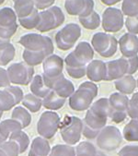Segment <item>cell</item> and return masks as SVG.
Returning <instances> with one entry per match:
<instances>
[{
  "label": "cell",
  "instance_id": "10",
  "mask_svg": "<svg viewBox=\"0 0 138 156\" xmlns=\"http://www.w3.org/2000/svg\"><path fill=\"white\" fill-rule=\"evenodd\" d=\"M109 114L108 116L115 123H122L127 117V108L129 98L121 92H114L108 98Z\"/></svg>",
  "mask_w": 138,
  "mask_h": 156
},
{
  "label": "cell",
  "instance_id": "42",
  "mask_svg": "<svg viewBox=\"0 0 138 156\" xmlns=\"http://www.w3.org/2000/svg\"><path fill=\"white\" fill-rule=\"evenodd\" d=\"M33 2L37 9H45L51 8L55 0H33Z\"/></svg>",
  "mask_w": 138,
  "mask_h": 156
},
{
  "label": "cell",
  "instance_id": "23",
  "mask_svg": "<svg viewBox=\"0 0 138 156\" xmlns=\"http://www.w3.org/2000/svg\"><path fill=\"white\" fill-rule=\"evenodd\" d=\"M29 88L32 94L36 95L39 98H44L51 90V89L48 88L44 83L43 76L41 75H37L34 78H32Z\"/></svg>",
  "mask_w": 138,
  "mask_h": 156
},
{
  "label": "cell",
  "instance_id": "34",
  "mask_svg": "<svg viewBox=\"0 0 138 156\" xmlns=\"http://www.w3.org/2000/svg\"><path fill=\"white\" fill-rule=\"evenodd\" d=\"M48 156H76V151L71 145L58 144L51 149Z\"/></svg>",
  "mask_w": 138,
  "mask_h": 156
},
{
  "label": "cell",
  "instance_id": "12",
  "mask_svg": "<svg viewBox=\"0 0 138 156\" xmlns=\"http://www.w3.org/2000/svg\"><path fill=\"white\" fill-rule=\"evenodd\" d=\"M102 28L106 33H117L124 25V18L121 9L110 7L102 14Z\"/></svg>",
  "mask_w": 138,
  "mask_h": 156
},
{
  "label": "cell",
  "instance_id": "14",
  "mask_svg": "<svg viewBox=\"0 0 138 156\" xmlns=\"http://www.w3.org/2000/svg\"><path fill=\"white\" fill-rule=\"evenodd\" d=\"M43 79L46 86L53 80L54 79L58 78L63 74L64 69V60L57 55H51L44 59L43 62Z\"/></svg>",
  "mask_w": 138,
  "mask_h": 156
},
{
  "label": "cell",
  "instance_id": "40",
  "mask_svg": "<svg viewBox=\"0 0 138 156\" xmlns=\"http://www.w3.org/2000/svg\"><path fill=\"white\" fill-rule=\"evenodd\" d=\"M125 27L128 33L138 34V19L136 17H127L125 20Z\"/></svg>",
  "mask_w": 138,
  "mask_h": 156
},
{
  "label": "cell",
  "instance_id": "21",
  "mask_svg": "<svg viewBox=\"0 0 138 156\" xmlns=\"http://www.w3.org/2000/svg\"><path fill=\"white\" fill-rule=\"evenodd\" d=\"M50 151L51 147L46 139L43 137H37L31 142L28 156H48Z\"/></svg>",
  "mask_w": 138,
  "mask_h": 156
},
{
  "label": "cell",
  "instance_id": "27",
  "mask_svg": "<svg viewBox=\"0 0 138 156\" xmlns=\"http://www.w3.org/2000/svg\"><path fill=\"white\" fill-rule=\"evenodd\" d=\"M22 129L21 125L14 119H7L0 123V134L6 140L13 133Z\"/></svg>",
  "mask_w": 138,
  "mask_h": 156
},
{
  "label": "cell",
  "instance_id": "8",
  "mask_svg": "<svg viewBox=\"0 0 138 156\" xmlns=\"http://www.w3.org/2000/svg\"><path fill=\"white\" fill-rule=\"evenodd\" d=\"M64 21V15L59 7H51L39 12V23L36 29L42 33L49 32L61 26Z\"/></svg>",
  "mask_w": 138,
  "mask_h": 156
},
{
  "label": "cell",
  "instance_id": "52",
  "mask_svg": "<svg viewBox=\"0 0 138 156\" xmlns=\"http://www.w3.org/2000/svg\"><path fill=\"white\" fill-rule=\"evenodd\" d=\"M136 87L138 88V79H137V80H136Z\"/></svg>",
  "mask_w": 138,
  "mask_h": 156
},
{
  "label": "cell",
  "instance_id": "53",
  "mask_svg": "<svg viewBox=\"0 0 138 156\" xmlns=\"http://www.w3.org/2000/svg\"><path fill=\"white\" fill-rule=\"evenodd\" d=\"M136 18H137V19H138V15H137V16H136Z\"/></svg>",
  "mask_w": 138,
  "mask_h": 156
},
{
  "label": "cell",
  "instance_id": "19",
  "mask_svg": "<svg viewBox=\"0 0 138 156\" xmlns=\"http://www.w3.org/2000/svg\"><path fill=\"white\" fill-rule=\"evenodd\" d=\"M86 75L92 82L105 80L106 64L101 60H92L87 66Z\"/></svg>",
  "mask_w": 138,
  "mask_h": 156
},
{
  "label": "cell",
  "instance_id": "39",
  "mask_svg": "<svg viewBox=\"0 0 138 156\" xmlns=\"http://www.w3.org/2000/svg\"><path fill=\"white\" fill-rule=\"evenodd\" d=\"M0 149L3 150L7 156H18L19 154V149L16 142L9 140L0 144Z\"/></svg>",
  "mask_w": 138,
  "mask_h": 156
},
{
  "label": "cell",
  "instance_id": "18",
  "mask_svg": "<svg viewBox=\"0 0 138 156\" xmlns=\"http://www.w3.org/2000/svg\"><path fill=\"white\" fill-rule=\"evenodd\" d=\"M120 51L124 57H132L138 54V37L127 33L122 35L118 42Z\"/></svg>",
  "mask_w": 138,
  "mask_h": 156
},
{
  "label": "cell",
  "instance_id": "2",
  "mask_svg": "<svg viewBox=\"0 0 138 156\" xmlns=\"http://www.w3.org/2000/svg\"><path fill=\"white\" fill-rule=\"evenodd\" d=\"M94 57V50L88 42L79 43L75 50L69 54L65 59V69L68 75L74 79H81L86 75L88 63Z\"/></svg>",
  "mask_w": 138,
  "mask_h": 156
},
{
  "label": "cell",
  "instance_id": "50",
  "mask_svg": "<svg viewBox=\"0 0 138 156\" xmlns=\"http://www.w3.org/2000/svg\"><path fill=\"white\" fill-rule=\"evenodd\" d=\"M2 115H3V112H2V111H0V118L2 117Z\"/></svg>",
  "mask_w": 138,
  "mask_h": 156
},
{
  "label": "cell",
  "instance_id": "11",
  "mask_svg": "<svg viewBox=\"0 0 138 156\" xmlns=\"http://www.w3.org/2000/svg\"><path fill=\"white\" fill-rule=\"evenodd\" d=\"M60 116L52 111L43 112L37 124V131L44 139H52L60 126Z\"/></svg>",
  "mask_w": 138,
  "mask_h": 156
},
{
  "label": "cell",
  "instance_id": "22",
  "mask_svg": "<svg viewBox=\"0 0 138 156\" xmlns=\"http://www.w3.org/2000/svg\"><path fill=\"white\" fill-rule=\"evenodd\" d=\"M115 88L118 92L123 94H132L136 88V80L133 75H124L123 77L115 80Z\"/></svg>",
  "mask_w": 138,
  "mask_h": 156
},
{
  "label": "cell",
  "instance_id": "25",
  "mask_svg": "<svg viewBox=\"0 0 138 156\" xmlns=\"http://www.w3.org/2000/svg\"><path fill=\"white\" fill-rule=\"evenodd\" d=\"M34 9L33 0H14V11L19 19L29 16Z\"/></svg>",
  "mask_w": 138,
  "mask_h": 156
},
{
  "label": "cell",
  "instance_id": "33",
  "mask_svg": "<svg viewBox=\"0 0 138 156\" xmlns=\"http://www.w3.org/2000/svg\"><path fill=\"white\" fill-rule=\"evenodd\" d=\"M9 139V140L17 143V145L19 146V153L24 152L29 145V139L28 135L25 132H23L22 130L13 133L12 135H10V137Z\"/></svg>",
  "mask_w": 138,
  "mask_h": 156
},
{
  "label": "cell",
  "instance_id": "31",
  "mask_svg": "<svg viewBox=\"0 0 138 156\" xmlns=\"http://www.w3.org/2000/svg\"><path fill=\"white\" fill-rule=\"evenodd\" d=\"M122 136L127 141H138V119H132L126 125Z\"/></svg>",
  "mask_w": 138,
  "mask_h": 156
},
{
  "label": "cell",
  "instance_id": "48",
  "mask_svg": "<svg viewBox=\"0 0 138 156\" xmlns=\"http://www.w3.org/2000/svg\"><path fill=\"white\" fill-rule=\"evenodd\" d=\"M0 156H7V154L4 152V151L1 150V149H0Z\"/></svg>",
  "mask_w": 138,
  "mask_h": 156
},
{
  "label": "cell",
  "instance_id": "24",
  "mask_svg": "<svg viewBox=\"0 0 138 156\" xmlns=\"http://www.w3.org/2000/svg\"><path fill=\"white\" fill-rule=\"evenodd\" d=\"M43 105L49 110H58L62 108L65 103V99L59 96L53 90H50L48 94L43 98Z\"/></svg>",
  "mask_w": 138,
  "mask_h": 156
},
{
  "label": "cell",
  "instance_id": "1",
  "mask_svg": "<svg viewBox=\"0 0 138 156\" xmlns=\"http://www.w3.org/2000/svg\"><path fill=\"white\" fill-rule=\"evenodd\" d=\"M109 114L108 98H100L88 108L83 120L82 134L87 139L97 138L99 131L106 126Z\"/></svg>",
  "mask_w": 138,
  "mask_h": 156
},
{
  "label": "cell",
  "instance_id": "37",
  "mask_svg": "<svg viewBox=\"0 0 138 156\" xmlns=\"http://www.w3.org/2000/svg\"><path fill=\"white\" fill-rule=\"evenodd\" d=\"M122 12L127 17H136L138 15V0H122Z\"/></svg>",
  "mask_w": 138,
  "mask_h": 156
},
{
  "label": "cell",
  "instance_id": "35",
  "mask_svg": "<svg viewBox=\"0 0 138 156\" xmlns=\"http://www.w3.org/2000/svg\"><path fill=\"white\" fill-rule=\"evenodd\" d=\"M19 21L20 25L28 30L36 29L38 23H39V12L37 9H34V10L27 17L19 19Z\"/></svg>",
  "mask_w": 138,
  "mask_h": 156
},
{
  "label": "cell",
  "instance_id": "45",
  "mask_svg": "<svg viewBox=\"0 0 138 156\" xmlns=\"http://www.w3.org/2000/svg\"><path fill=\"white\" fill-rule=\"evenodd\" d=\"M100 1L106 6H113L119 3L120 1H122V0H100Z\"/></svg>",
  "mask_w": 138,
  "mask_h": 156
},
{
  "label": "cell",
  "instance_id": "26",
  "mask_svg": "<svg viewBox=\"0 0 138 156\" xmlns=\"http://www.w3.org/2000/svg\"><path fill=\"white\" fill-rule=\"evenodd\" d=\"M0 27L14 28L18 27L17 15L10 8H3L0 9Z\"/></svg>",
  "mask_w": 138,
  "mask_h": 156
},
{
  "label": "cell",
  "instance_id": "5",
  "mask_svg": "<svg viewBox=\"0 0 138 156\" xmlns=\"http://www.w3.org/2000/svg\"><path fill=\"white\" fill-rule=\"evenodd\" d=\"M59 129L62 139L66 144L75 145L80 140L83 130V121L74 115H64L60 122Z\"/></svg>",
  "mask_w": 138,
  "mask_h": 156
},
{
  "label": "cell",
  "instance_id": "32",
  "mask_svg": "<svg viewBox=\"0 0 138 156\" xmlns=\"http://www.w3.org/2000/svg\"><path fill=\"white\" fill-rule=\"evenodd\" d=\"M22 105L30 112L36 113L41 109L43 105V101L41 100V98L37 97L36 95L32 94V93H29V94L23 96Z\"/></svg>",
  "mask_w": 138,
  "mask_h": 156
},
{
  "label": "cell",
  "instance_id": "51",
  "mask_svg": "<svg viewBox=\"0 0 138 156\" xmlns=\"http://www.w3.org/2000/svg\"><path fill=\"white\" fill-rule=\"evenodd\" d=\"M4 1H5V0H0V5L3 4V3H4Z\"/></svg>",
  "mask_w": 138,
  "mask_h": 156
},
{
  "label": "cell",
  "instance_id": "41",
  "mask_svg": "<svg viewBox=\"0 0 138 156\" xmlns=\"http://www.w3.org/2000/svg\"><path fill=\"white\" fill-rule=\"evenodd\" d=\"M119 156H138L137 145H126L122 147L118 152Z\"/></svg>",
  "mask_w": 138,
  "mask_h": 156
},
{
  "label": "cell",
  "instance_id": "6",
  "mask_svg": "<svg viewBox=\"0 0 138 156\" xmlns=\"http://www.w3.org/2000/svg\"><path fill=\"white\" fill-rule=\"evenodd\" d=\"M122 141V135L114 126H105L96 138L97 146L103 151H112L116 150Z\"/></svg>",
  "mask_w": 138,
  "mask_h": 156
},
{
  "label": "cell",
  "instance_id": "38",
  "mask_svg": "<svg viewBox=\"0 0 138 156\" xmlns=\"http://www.w3.org/2000/svg\"><path fill=\"white\" fill-rule=\"evenodd\" d=\"M127 115L132 119H138V92L133 93L132 98L129 100Z\"/></svg>",
  "mask_w": 138,
  "mask_h": 156
},
{
  "label": "cell",
  "instance_id": "29",
  "mask_svg": "<svg viewBox=\"0 0 138 156\" xmlns=\"http://www.w3.org/2000/svg\"><path fill=\"white\" fill-rule=\"evenodd\" d=\"M15 47L10 43H6L0 45V65H8L15 56Z\"/></svg>",
  "mask_w": 138,
  "mask_h": 156
},
{
  "label": "cell",
  "instance_id": "17",
  "mask_svg": "<svg viewBox=\"0 0 138 156\" xmlns=\"http://www.w3.org/2000/svg\"><path fill=\"white\" fill-rule=\"evenodd\" d=\"M66 12L72 16L85 17L94 11L93 0H65Z\"/></svg>",
  "mask_w": 138,
  "mask_h": 156
},
{
  "label": "cell",
  "instance_id": "9",
  "mask_svg": "<svg viewBox=\"0 0 138 156\" xmlns=\"http://www.w3.org/2000/svg\"><path fill=\"white\" fill-rule=\"evenodd\" d=\"M81 36V28L76 23L66 24L55 34V43L60 50L71 49Z\"/></svg>",
  "mask_w": 138,
  "mask_h": 156
},
{
  "label": "cell",
  "instance_id": "43",
  "mask_svg": "<svg viewBox=\"0 0 138 156\" xmlns=\"http://www.w3.org/2000/svg\"><path fill=\"white\" fill-rule=\"evenodd\" d=\"M129 62V72L128 75L134 74L138 69V55H134L132 57H127Z\"/></svg>",
  "mask_w": 138,
  "mask_h": 156
},
{
  "label": "cell",
  "instance_id": "20",
  "mask_svg": "<svg viewBox=\"0 0 138 156\" xmlns=\"http://www.w3.org/2000/svg\"><path fill=\"white\" fill-rule=\"evenodd\" d=\"M51 90L55 91L59 96L66 99L67 97H70L74 93L75 87L70 80H66L64 74H62L53 82Z\"/></svg>",
  "mask_w": 138,
  "mask_h": 156
},
{
  "label": "cell",
  "instance_id": "49",
  "mask_svg": "<svg viewBox=\"0 0 138 156\" xmlns=\"http://www.w3.org/2000/svg\"><path fill=\"white\" fill-rule=\"evenodd\" d=\"M96 156H107V155L104 154V153H102V152H98Z\"/></svg>",
  "mask_w": 138,
  "mask_h": 156
},
{
  "label": "cell",
  "instance_id": "16",
  "mask_svg": "<svg viewBox=\"0 0 138 156\" xmlns=\"http://www.w3.org/2000/svg\"><path fill=\"white\" fill-rule=\"evenodd\" d=\"M106 64V77L105 80H116L129 72V62L127 57H120L118 59L109 61Z\"/></svg>",
  "mask_w": 138,
  "mask_h": 156
},
{
  "label": "cell",
  "instance_id": "13",
  "mask_svg": "<svg viewBox=\"0 0 138 156\" xmlns=\"http://www.w3.org/2000/svg\"><path fill=\"white\" fill-rule=\"evenodd\" d=\"M7 72L11 83L28 85L33 78L34 69L26 63H15L9 67Z\"/></svg>",
  "mask_w": 138,
  "mask_h": 156
},
{
  "label": "cell",
  "instance_id": "46",
  "mask_svg": "<svg viewBox=\"0 0 138 156\" xmlns=\"http://www.w3.org/2000/svg\"><path fill=\"white\" fill-rule=\"evenodd\" d=\"M6 43H9V40H5V39H2L0 37V45L3 44H6Z\"/></svg>",
  "mask_w": 138,
  "mask_h": 156
},
{
  "label": "cell",
  "instance_id": "30",
  "mask_svg": "<svg viewBox=\"0 0 138 156\" xmlns=\"http://www.w3.org/2000/svg\"><path fill=\"white\" fill-rule=\"evenodd\" d=\"M78 20H79V22L81 23V25L88 30H95V29L98 28L100 25V21H101L99 15L95 10L92 11L88 16L79 17Z\"/></svg>",
  "mask_w": 138,
  "mask_h": 156
},
{
  "label": "cell",
  "instance_id": "44",
  "mask_svg": "<svg viewBox=\"0 0 138 156\" xmlns=\"http://www.w3.org/2000/svg\"><path fill=\"white\" fill-rule=\"evenodd\" d=\"M10 80L9 79V75L6 69L0 68V88L9 87Z\"/></svg>",
  "mask_w": 138,
  "mask_h": 156
},
{
  "label": "cell",
  "instance_id": "15",
  "mask_svg": "<svg viewBox=\"0 0 138 156\" xmlns=\"http://www.w3.org/2000/svg\"><path fill=\"white\" fill-rule=\"evenodd\" d=\"M23 99V91L19 87L9 86L0 90V111H9Z\"/></svg>",
  "mask_w": 138,
  "mask_h": 156
},
{
  "label": "cell",
  "instance_id": "7",
  "mask_svg": "<svg viewBox=\"0 0 138 156\" xmlns=\"http://www.w3.org/2000/svg\"><path fill=\"white\" fill-rule=\"evenodd\" d=\"M93 50L103 57H112L118 49V41L110 34L97 33L91 40Z\"/></svg>",
  "mask_w": 138,
  "mask_h": 156
},
{
  "label": "cell",
  "instance_id": "47",
  "mask_svg": "<svg viewBox=\"0 0 138 156\" xmlns=\"http://www.w3.org/2000/svg\"><path fill=\"white\" fill-rule=\"evenodd\" d=\"M4 141H6V139H5V138H3V137L1 136V134H0V144L3 143Z\"/></svg>",
  "mask_w": 138,
  "mask_h": 156
},
{
  "label": "cell",
  "instance_id": "3",
  "mask_svg": "<svg viewBox=\"0 0 138 156\" xmlns=\"http://www.w3.org/2000/svg\"><path fill=\"white\" fill-rule=\"evenodd\" d=\"M98 86L92 81H85L69 98V106L75 111H85L90 107L98 95Z\"/></svg>",
  "mask_w": 138,
  "mask_h": 156
},
{
  "label": "cell",
  "instance_id": "36",
  "mask_svg": "<svg viewBox=\"0 0 138 156\" xmlns=\"http://www.w3.org/2000/svg\"><path fill=\"white\" fill-rule=\"evenodd\" d=\"M75 151L76 156H96L98 153L96 147L88 141L80 142L76 147Z\"/></svg>",
  "mask_w": 138,
  "mask_h": 156
},
{
  "label": "cell",
  "instance_id": "28",
  "mask_svg": "<svg viewBox=\"0 0 138 156\" xmlns=\"http://www.w3.org/2000/svg\"><path fill=\"white\" fill-rule=\"evenodd\" d=\"M12 119L19 122L22 129L27 128L31 122V115L27 111V109L23 108L22 106L16 107L12 112Z\"/></svg>",
  "mask_w": 138,
  "mask_h": 156
},
{
  "label": "cell",
  "instance_id": "4",
  "mask_svg": "<svg viewBox=\"0 0 138 156\" xmlns=\"http://www.w3.org/2000/svg\"><path fill=\"white\" fill-rule=\"evenodd\" d=\"M19 43L29 52L38 54L44 58L53 55V44L50 37L37 34H29L20 37Z\"/></svg>",
  "mask_w": 138,
  "mask_h": 156
}]
</instances>
